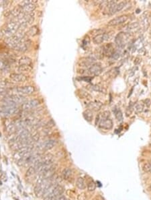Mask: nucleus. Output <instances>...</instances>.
<instances>
[{
    "mask_svg": "<svg viewBox=\"0 0 151 200\" xmlns=\"http://www.w3.org/2000/svg\"><path fill=\"white\" fill-rule=\"evenodd\" d=\"M21 30L20 26L16 20H12L6 25V27L3 28L1 35L7 39L15 35L18 32Z\"/></svg>",
    "mask_w": 151,
    "mask_h": 200,
    "instance_id": "obj_1",
    "label": "nucleus"
},
{
    "mask_svg": "<svg viewBox=\"0 0 151 200\" xmlns=\"http://www.w3.org/2000/svg\"><path fill=\"white\" fill-rule=\"evenodd\" d=\"M76 185L79 189H85L86 185L84 179L82 177H79L76 181Z\"/></svg>",
    "mask_w": 151,
    "mask_h": 200,
    "instance_id": "obj_26",
    "label": "nucleus"
},
{
    "mask_svg": "<svg viewBox=\"0 0 151 200\" xmlns=\"http://www.w3.org/2000/svg\"><path fill=\"white\" fill-rule=\"evenodd\" d=\"M95 59L93 58L92 57H83V58L79 60V65L81 67H90L91 66L94 64L95 62Z\"/></svg>",
    "mask_w": 151,
    "mask_h": 200,
    "instance_id": "obj_11",
    "label": "nucleus"
},
{
    "mask_svg": "<svg viewBox=\"0 0 151 200\" xmlns=\"http://www.w3.org/2000/svg\"><path fill=\"white\" fill-rule=\"evenodd\" d=\"M56 200H67V198L63 196H61L59 197H57Z\"/></svg>",
    "mask_w": 151,
    "mask_h": 200,
    "instance_id": "obj_40",
    "label": "nucleus"
},
{
    "mask_svg": "<svg viewBox=\"0 0 151 200\" xmlns=\"http://www.w3.org/2000/svg\"><path fill=\"white\" fill-rule=\"evenodd\" d=\"M40 104V102L38 99H32L30 101H26L24 104H22V109L25 111H29L32 109H34L35 108L39 106Z\"/></svg>",
    "mask_w": 151,
    "mask_h": 200,
    "instance_id": "obj_6",
    "label": "nucleus"
},
{
    "mask_svg": "<svg viewBox=\"0 0 151 200\" xmlns=\"http://www.w3.org/2000/svg\"><path fill=\"white\" fill-rule=\"evenodd\" d=\"M39 34V28L37 26H32L28 29L26 35L30 36H34Z\"/></svg>",
    "mask_w": 151,
    "mask_h": 200,
    "instance_id": "obj_21",
    "label": "nucleus"
},
{
    "mask_svg": "<svg viewBox=\"0 0 151 200\" xmlns=\"http://www.w3.org/2000/svg\"><path fill=\"white\" fill-rule=\"evenodd\" d=\"M56 171L55 166L52 167L50 169L45 171V173H42L40 175H38V181L39 180H45V179H49L53 177L54 175V173Z\"/></svg>",
    "mask_w": 151,
    "mask_h": 200,
    "instance_id": "obj_9",
    "label": "nucleus"
},
{
    "mask_svg": "<svg viewBox=\"0 0 151 200\" xmlns=\"http://www.w3.org/2000/svg\"><path fill=\"white\" fill-rule=\"evenodd\" d=\"M134 109V106L132 104H130L129 105V107L127 108L126 110V116L127 117H128L130 116V115L132 114V110H133Z\"/></svg>",
    "mask_w": 151,
    "mask_h": 200,
    "instance_id": "obj_36",
    "label": "nucleus"
},
{
    "mask_svg": "<svg viewBox=\"0 0 151 200\" xmlns=\"http://www.w3.org/2000/svg\"><path fill=\"white\" fill-rule=\"evenodd\" d=\"M102 72V67L100 64H94L88 70V73L92 76H98Z\"/></svg>",
    "mask_w": 151,
    "mask_h": 200,
    "instance_id": "obj_14",
    "label": "nucleus"
},
{
    "mask_svg": "<svg viewBox=\"0 0 151 200\" xmlns=\"http://www.w3.org/2000/svg\"><path fill=\"white\" fill-rule=\"evenodd\" d=\"M102 51H103V55H107V56L111 57V55H112L114 53V47L112 46V44H111V43L108 44H106V46H104V47L102 49Z\"/></svg>",
    "mask_w": 151,
    "mask_h": 200,
    "instance_id": "obj_17",
    "label": "nucleus"
},
{
    "mask_svg": "<svg viewBox=\"0 0 151 200\" xmlns=\"http://www.w3.org/2000/svg\"><path fill=\"white\" fill-rule=\"evenodd\" d=\"M4 101L12 102L13 103L17 105L19 104H24L26 101V99L22 95H20V94H13V95L7 96Z\"/></svg>",
    "mask_w": 151,
    "mask_h": 200,
    "instance_id": "obj_7",
    "label": "nucleus"
},
{
    "mask_svg": "<svg viewBox=\"0 0 151 200\" xmlns=\"http://www.w3.org/2000/svg\"><path fill=\"white\" fill-rule=\"evenodd\" d=\"M126 5V1H121V2H119V3L117 4V12L121 11V10L125 7Z\"/></svg>",
    "mask_w": 151,
    "mask_h": 200,
    "instance_id": "obj_34",
    "label": "nucleus"
},
{
    "mask_svg": "<svg viewBox=\"0 0 151 200\" xmlns=\"http://www.w3.org/2000/svg\"><path fill=\"white\" fill-rule=\"evenodd\" d=\"M91 90H95L99 92V93H104L105 94L106 93V90L104 88L101 87V86H99V85H92L91 86Z\"/></svg>",
    "mask_w": 151,
    "mask_h": 200,
    "instance_id": "obj_27",
    "label": "nucleus"
},
{
    "mask_svg": "<svg viewBox=\"0 0 151 200\" xmlns=\"http://www.w3.org/2000/svg\"><path fill=\"white\" fill-rule=\"evenodd\" d=\"M90 43V41H89V36H87L86 37L83 39V42H82V47L83 48H85V47H87L89 45V44Z\"/></svg>",
    "mask_w": 151,
    "mask_h": 200,
    "instance_id": "obj_35",
    "label": "nucleus"
},
{
    "mask_svg": "<svg viewBox=\"0 0 151 200\" xmlns=\"http://www.w3.org/2000/svg\"><path fill=\"white\" fill-rule=\"evenodd\" d=\"M143 170L144 172L151 173V164L150 163H145L143 166Z\"/></svg>",
    "mask_w": 151,
    "mask_h": 200,
    "instance_id": "obj_33",
    "label": "nucleus"
},
{
    "mask_svg": "<svg viewBox=\"0 0 151 200\" xmlns=\"http://www.w3.org/2000/svg\"><path fill=\"white\" fill-rule=\"evenodd\" d=\"M18 71L20 72H30L32 70V65L29 66V65H19V67L18 68Z\"/></svg>",
    "mask_w": 151,
    "mask_h": 200,
    "instance_id": "obj_28",
    "label": "nucleus"
},
{
    "mask_svg": "<svg viewBox=\"0 0 151 200\" xmlns=\"http://www.w3.org/2000/svg\"><path fill=\"white\" fill-rule=\"evenodd\" d=\"M110 39V36H109L108 34L103 33L101 35H98L97 36H95L93 39V42L96 44H101L105 41H108Z\"/></svg>",
    "mask_w": 151,
    "mask_h": 200,
    "instance_id": "obj_15",
    "label": "nucleus"
},
{
    "mask_svg": "<svg viewBox=\"0 0 151 200\" xmlns=\"http://www.w3.org/2000/svg\"><path fill=\"white\" fill-rule=\"evenodd\" d=\"M18 64H19V65H29V66H31L32 64V61L29 57L23 56L19 59Z\"/></svg>",
    "mask_w": 151,
    "mask_h": 200,
    "instance_id": "obj_19",
    "label": "nucleus"
},
{
    "mask_svg": "<svg viewBox=\"0 0 151 200\" xmlns=\"http://www.w3.org/2000/svg\"><path fill=\"white\" fill-rule=\"evenodd\" d=\"M30 45L31 41L29 39H28L27 37H26L22 41H21L19 43H18L13 49L19 52H26L30 48Z\"/></svg>",
    "mask_w": 151,
    "mask_h": 200,
    "instance_id": "obj_5",
    "label": "nucleus"
},
{
    "mask_svg": "<svg viewBox=\"0 0 151 200\" xmlns=\"http://www.w3.org/2000/svg\"><path fill=\"white\" fill-rule=\"evenodd\" d=\"M72 176V170L69 168H65L62 173V177L65 180H68Z\"/></svg>",
    "mask_w": 151,
    "mask_h": 200,
    "instance_id": "obj_23",
    "label": "nucleus"
},
{
    "mask_svg": "<svg viewBox=\"0 0 151 200\" xmlns=\"http://www.w3.org/2000/svg\"><path fill=\"white\" fill-rule=\"evenodd\" d=\"M145 104H146V105H147V106L148 107H149L150 106V104H151V101H150V99H146V100H145Z\"/></svg>",
    "mask_w": 151,
    "mask_h": 200,
    "instance_id": "obj_39",
    "label": "nucleus"
},
{
    "mask_svg": "<svg viewBox=\"0 0 151 200\" xmlns=\"http://www.w3.org/2000/svg\"><path fill=\"white\" fill-rule=\"evenodd\" d=\"M98 126L99 127L103 129V130H110L113 127V121L110 118H108V119H101L100 121V123H99Z\"/></svg>",
    "mask_w": 151,
    "mask_h": 200,
    "instance_id": "obj_10",
    "label": "nucleus"
},
{
    "mask_svg": "<svg viewBox=\"0 0 151 200\" xmlns=\"http://www.w3.org/2000/svg\"><path fill=\"white\" fill-rule=\"evenodd\" d=\"M56 141L54 140V139H48V140L45 142V144H43V148L45 150H51L54 148V146L56 145Z\"/></svg>",
    "mask_w": 151,
    "mask_h": 200,
    "instance_id": "obj_20",
    "label": "nucleus"
},
{
    "mask_svg": "<svg viewBox=\"0 0 151 200\" xmlns=\"http://www.w3.org/2000/svg\"><path fill=\"white\" fill-rule=\"evenodd\" d=\"M10 78L14 82H24L27 80V76L22 73H12L10 74Z\"/></svg>",
    "mask_w": 151,
    "mask_h": 200,
    "instance_id": "obj_8",
    "label": "nucleus"
},
{
    "mask_svg": "<svg viewBox=\"0 0 151 200\" xmlns=\"http://www.w3.org/2000/svg\"><path fill=\"white\" fill-rule=\"evenodd\" d=\"M63 191H64L63 188H62L61 186L57 185L56 187V188L54 189V190L53 191V193H52L51 194V196H49L48 197H54V198H57V197L62 196V194L63 193Z\"/></svg>",
    "mask_w": 151,
    "mask_h": 200,
    "instance_id": "obj_18",
    "label": "nucleus"
},
{
    "mask_svg": "<svg viewBox=\"0 0 151 200\" xmlns=\"http://www.w3.org/2000/svg\"><path fill=\"white\" fill-rule=\"evenodd\" d=\"M83 117L85 118V119L86 121H87L91 122L93 119V113L92 112V110H90L89 109L87 110H85L84 112L83 113Z\"/></svg>",
    "mask_w": 151,
    "mask_h": 200,
    "instance_id": "obj_25",
    "label": "nucleus"
},
{
    "mask_svg": "<svg viewBox=\"0 0 151 200\" xmlns=\"http://www.w3.org/2000/svg\"><path fill=\"white\" fill-rule=\"evenodd\" d=\"M139 22H132L131 24H130L128 26V30L130 32V31L137 29V28H139Z\"/></svg>",
    "mask_w": 151,
    "mask_h": 200,
    "instance_id": "obj_31",
    "label": "nucleus"
},
{
    "mask_svg": "<svg viewBox=\"0 0 151 200\" xmlns=\"http://www.w3.org/2000/svg\"><path fill=\"white\" fill-rule=\"evenodd\" d=\"M128 38L127 35L124 33H119L118 35H117L115 38V43L119 47H122L124 46L126 43V39Z\"/></svg>",
    "mask_w": 151,
    "mask_h": 200,
    "instance_id": "obj_13",
    "label": "nucleus"
},
{
    "mask_svg": "<svg viewBox=\"0 0 151 200\" xmlns=\"http://www.w3.org/2000/svg\"><path fill=\"white\" fill-rule=\"evenodd\" d=\"M134 110L137 114L142 113L144 110V103L142 102H138L134 105Z\"/></svg>",
    "mask_w": 151,
    "mask_h": 200,
    "instance_id": "obj_24",
    "label": "nucleus"
},
{
    "mask_svg": "<svg viewBox=\"0 0 151 200\" xmlns=\"http://www.w3.org/2000/svg\"><path fill=\"white\" fill-rule=\"evenodd\" d=\"M128 17L126 15H123V16H120L116 17V18H113L112 20H111L110 21H109L108 25L109 26H116V25L121 24L126 22L128 20Z\"/></svg>",
    "mask_w": 151,
    "mask_h": 200,
    "instance_id": "obj_12",
    "label": "nucleus"
},
{
    "mask_svg": "<svg viewBox=\"0 0 151 200\" xmlns=\"http://www.w3.org/2000/svg\"><path fill=\"white\" fill-rule=\"evenodd\" d=\"M113 112L114 114H115V116L118 121L120 122L123 121V115H122L121 110L119 109V108H117V107L113 108Z\"/></svg>",
    "mask_w": 151,
    "mask_h": 200,
    "instance_id": "obj_22",
    "label": "nucleus"
},
{
    "mask_svg": "<svg viewBox=\"0 0 151 200\" xmlns=\"http://www.w3.org/2000/svg\"><path fill=\"white\" fill-rule=\"evenodd\" d=\"M12 90L20 95H30L35 92V88L32 86H25L20 87H15Z\"/></svg>",
    "mask_w": 151,
    "mask_h": 200,
    "instance_id": "obj_4",
    "label": "nucleus"
},
{
    "mask_svg": "<svg viewBox=\"0 0 151 200\" xmlns=\"http://www.w3.org/2000/svg\"><path fill=\"white\" fill-rule=\"evenodd\" d=\"M119 53H118V51H114L113 55H111V57L114 59H118L119 58Z\"/></svg>",
    "mask_w": 151,
    "mask_h": 200,
    "instance_id": "obj_38",
    "label": "nucleus"
},
{
    "mask_svg": "<svg viewBox=\"0 0 151 200\" xmlns=\"http://www.w3.org/2000/svg\"><path fill=\"white\" fill-rule=\"evenodd\" d=\"M78 94L81 97V99H91V96L89 94L83 90H78Z\"/></svg>",
    "mask_w": 151,
    "mask_h": 200,
    "instance_id": "obj_29",
    "label": "nucleus"
},
{
    "mask_svg": "<svg viewBox=\"0 0 151 200\" xmlns=\"http://www.w3.org/2000/svg\"><path fill=\"white\" fill-rule=\"evenodd\" d=\"M96 188V185L94 181H91L87 184V189L89 191H93Z\"/></svg>",
    "mask_w": 151,
    "mask_h": 200,
    "instance_id": "obj_32",
    "label": "nucleus"
},
{
    "mask_svg": "<svg viewBox=\"0 0 151 200\" xmlns=\"http://www.w3.org/2000/svg\"><path fill=\"white\" fill-rule=\"evenodd\" d=\"M36 1L33 0H25L21 1L19 4V6L24 12H33L36 7Z\"/></svg>",
    "mask_w": 151,
    "mask_h": 200,
    "instance_id": "obj_3",
    "label": "nucleus"
},
{
    "mask_svg": "<svg viewBox=\"0 0 151 200\" xmlns=\"http://www.w3.org/2000/svg\"><path fill=\"white\" fill-rule=\"evenodd\" d=\"M35 173H36V168L34 167H32V166H31V167L28 168V170H26V177H30V176L34 175Z\"/></svg>",
    "mask_w": 151,
    "mask_h": 200,
    "instance_id": "obj_30",
    "label": "nucleus"
},
{
    "mask_svg": "<svg viewBox=\"0 0 151 200\" xmlns=\"http://www.w3.org/2000/svg\"><path fill=\"white\" fill-rule=\"evenodd\" d=\"M0 111L5 116H12L18 113L19 109L15 105L4 102V104L0 107Z\"/></svg>",
    "mask_w": 151,
    "mask_h": 200,
    "instance_id": "obj_2",
    "label": "nucleus"
},
{
    "mask_svg": "<svg viewBox=\"0 0 151 200\" xmlns=\"http://www.w3.org/2000/svg\"><path fill=\"white\" fill-rule=\"evenodd\" d=\"M81 80H84L85 81H87V82H90L91 80H92V77H89V76H84V77H81Z\"/></svg>",
    "mask_w": 151,
    "mask_h": 200,
    "instance_id": "obj_37",
    "label": "nucleus"
},
{
    "mask_svg": "<svg viewBox=\"0 0 151 200\" xmlns=\"http://www.w3.org/2000/svg\"><path fill=\"white\" fill-rule=\"evenodd\" d=\"M102 107H103V103L100 101L91 102L87 105V109L92 110H92L93 111H97V110H100Z\"/></svg>",
    "mask_w": 151,
    "mask_h": 200,
    "instance_id": "obj_16",
    "label": "nucleus"
},
{
    "mask_svg": "<svg viewBox=\"0 0 151 200\" xmlns=\"http://www.w3.org/2000/svg\"><path fill=\"white\" fill-rule=\"evenodd\" d=\"M150 188L151 189V185H150Z\"/></svg>",
    "mask_w": 151,
    "mask_h": 200,
    "instance_id": "obj_41",
    "label": "nucleus"
}]
</instances>
